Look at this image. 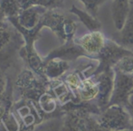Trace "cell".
Listing matches in <instances>:
<instances>
[{"label":"cell","mask_w":133,"mask_h":131,"mask_svg":"<svg viewBox=\"0 0 133 131\" xmlns=\"http://www.w3.org/2000/svg\"><path fill=\"white\" fill-rule=\"evenodd\" d=\"M62 110L65 115L62 131H108L91 115L102 113L96 103L72 100L62 106Z\"/></svg>","instance_id":"obj_1"},{"label":"cell","mask_w":133,"mask_h":131,"mask_svg":"<svg viewBox=\"0 0 133 131\" xmlns=\"http://www.w3.org/2000/svg\"><path fill=\"white\" fill-rule=\"evenodd\" d=\"M43 27H48L57 35L62 44L71 42L75 37L78 27L77 17L63 8L47 10L42 20Z\"/></svg>","instance_id":"obj_2"},{"label":"cell","mask_w":133,"mask_h":131,"mask_svg":"<svg viewBox=\"0 0 133 131\" xmlns=\"http://www.w3.org/2000/svg\"><path fill=\"white\" fill-rule=\"evenodd\" d=\"M98 122L108 131H133L130 114L121 105L108 106L100 114Z\"/></svg>","instance_id":"obj_3"},{"label":"cell","mask_w":133,"mask_h":131,"mask_svg":"<svg viewBox=\"0 0 133 131\" xmlns=\"http://www.w3.org/2000/svg\"><path fill=\"white\" fill-rule=\"evenodd\" d=\"M131 55H133V52L125 49L124 47L114 42L112 39L107 38L105 45L93 59L94 61H99L98 67L88 77H94L108 69L114 68L121 59Z\"/></svg>","instance_id":"obj_4"},{"label":"cell","mask_w":133,"mask_h":131,"mask_svg":"<svg viewBox=\"0 0 133 131\" xmlns=\"http://www.w3.org/2000/svg\"><path fill=\"white\" fill-rule=\"evenodd\" d=\"M113 70L114 87L109 106L121 105L126 108L130 104V99L133 92V77L132 75L123 73L115 68H113Z\"/></svg>","instance_id":"obj_5"},{"label":"cell","mask_w":133,"mask_h":131,"mask_svg":"<svg viewBox=\"0 0 133 131\" xmlns=\"http://www.w3.org/2000/svg\"><path fill=\"white\" fill-rule=\"evenodd\" d=\"M98 85V96L96 98V104L102 112L109 106L111 99L114 87V70L108 69L93 77Z\"/></svg>","instance_id":"obj_6"},{"label":"cell","mask_w":133,"mask_h":131,"mask_svg":"<svg viewBox=\"0 0 133 131\" xmlns=\"http://www.w3.org/2000/svg\"><path fill=\"white\" fill-rule=\"evenodd\" d=\"M106 40V36L102 31L89 32L78 38H74V42L85 51L90 60H93L95 56L101 52V50L105 45Z\"/></svg>","instance_id":"obj_7"},{"label":"cell","mask_w":133,"mask_h":131,"mask_svg":"<svg viewBox=\"0 0 133 131\" xmlns=\"http://www.w3.org/2000/svg\"><path fill=\"white\" fill-rule=\"evenodd\" d=\"M81 57L87 58L90 60L88 54L82 47L74 42V39L71 42L63 44L60 47L54 49L48 54V56L44 60H50L53 58H58V59L64 60L67 61H74Z\"/></svg>","instance_id":"obj_8"},{"label":"cell","mask_w":133,"mask_h":131,"mask_svg":"<svg viewBox=\"0 0 133 131\" xmlns=\"http://www.w3.org/2000/svg\"><path fill=\"white\" fill-rule=\"evenodd\" d=\"M112 40L125 49L133 52V1H131L130 11L123 28L112 35Z\"/></svg>","instance_id":"obj_9"},{"label":"cell","mask_w":133,"mask_h":131,"mask_svg":"<svg viewBox=\"0 0 133 131\" xmlns=\"http://www.w3.org/2000/svg\"><path fill=\"white\" fill-rule=\"evenodd\" d=\"M130 0H112L110 12L114 26L118 31H121L124 26L130 11Z\"/></svg>","instance_id":"obj_10"},{"label":"cell","mask_w":133,"mask_h":131,"mask_svg":"<svg viewBox=\"0 0 133 131\" xmlns=\"http://www.w3.org/2000/svg\"><path fill=\"white\" fill-rule=\"evenodd\" d=\"M44 74L47 80L61 79L71 68L70 61L64 60L53 58L50 60H44Z\"/></svg>","instance_id":"obj_11"},{"label":"cell","mask_w":133,"mask_h":131,"mask_svg":"<svg viewBox=\"0 0 133 131\" xmlns=\"http://www.w3.org/2000/svg\"><path fill=\"white\" fill-rule=\"evenodd\" d=\"M98 96V85L93 77H86L83 79L79 91L77 92L76 99L79 101L91 102L96 100Z\"/></svg>","instance_id":"obj_12"},{"label":"cell","mask_w":133,"mask_h":131,"mask_svg":"<svg viewBox=\"0 0 133 131\" xmlns=\"http://www.w3.org/2000/svg\"><path fill=\"white\" fill-rule=\"evenodd\" d=\"M69 12L74 15L79 19V21L86 26L89 32L101 31L102 29V23L98 19V17H94L86 10H82L78 8L75 5H72L71 8L69 9Z\"/></svg>","instance_id":"obj_13"},{"label":"cell","mask_w":133,"mask_h":131,"mask_svg":"<svg viewBox=\"0 0 133 131\" xmlns=\"http://www.w3.org/2000/svg\"><path fill=\"white\" fill-rule=\"evenodd\" d=\"M18 9H25L31 6H41L48 10L63 8V0H14Z\"/></svg>","instance_id":"obj_14"},{"label":"cell","mask_w":133,"mask_h":131,"mask_svg":"<svg viewBox=\"0 0 133 131\" xmlns=\"http://www.w3.org/2000/svg\"><path fill=\"white\" fill-rule=\"evenodd\" d=\"M114 68L119 70V72H123V73L133 74V55L131 56H126L121 59L117 63V64L114 66Z\"/></svg>","instance_id":"obj_15"},{"label":"cell","mask_w":133,"mask_h":131,"mask_svg":"<svg viewBox=\"0 0 133 131\" xmlns=\"http://www.w3.org/2000/svg\"><path fill=\"white\" fill-rule=\"evenodd\" d=\"M63 1H65V0H63ZM79 1L83 4L85 10L88 13H90L94 17H97L99 8L102 4L105 3L107 0H79Z\"/></svg>","instance_id":"obj_16"},{"label":"cell","mask_w":133,"mask_h":131,"mask_svg":"<svg viewBox=\"0 0 133 131\" xmlns=\"http://www.w3.org/2000/svg\"><path fill=\"white\" fill-rule=\"evenodd\" d=\"M62 128H63V124L62 126H59L58 123H48L44 127V128L39 129L38 131H62Z\"/></svg>","instance_id":"obj_17"},{"label":"cell","mask_w":133,"mask_h":131,"mask_svg":"<svg viewBox=\"0 0 133 131\" xmlns=\"http://www.w3.org/2000/svg\"><path fill=\"white\" fill-rule=\"evenodd\" d=\"M127 110L129 111V113L130 114V117H131V120H132V125H133V95H131L130 99V104L128 107H126Z\"/></svg>","instance_id":"obj_18"},{"label":"cell","mask_w":133,"mask_h":131,"mask_svg":"<svg viewBox=\"0 0 133 131\" xmlns=\"http://www.w3.org/2000/svg\"><path fill=\"white\" fill-rule=\"evenodd\" d=\"M132 77H133V74H132ZM132 95H133V92H132Z\"/></svg>","instance_id":"obj_19"}]
</instances>
